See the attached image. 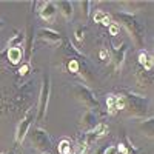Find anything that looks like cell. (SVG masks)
Returning a JSON list of instances; mask_svg holds the SVG:
<instances>
[{"label":"cell","instance_id":"6da1fadb","mask_svg":"<svg viewBox=\"0 0 154 154\" xmlns=\"http://www.w3.org/2000/svg\"><path fill=\"white\" fill-rule=\"evenodd\" d=\"M35 86L32 80L25 82L23 85L11 89L9 93L3 94L0 100V112L2 114H19L22 109H29L34 103Z\"/></svg>","mask_w":154,"mask_h":154},{"label":"cell","instance_id":"7a4b0ae2","mask_svg":"<svg viewBox=\"0 0 154 154\" xmlns=\"http://www.w3.org/2000/svg\"><path fill=\"white\" fill-rule=\"evenodd\" d=\"M112 17L117 20L116 23H117L119 26L122 25V26L128 31V34H130L131 38H133V42L139 48H142L145 45L146 28H145V25L137 19L136 14H133V12H126V11H120V12H116Z\"/></svg>","mask_w":154,"mask_h":154},{"label":"cell","instance_id":"3957f363","mask_svg":"<svg viewBox=\"0 0 154 154\" xmlns=\"http://www.w3.org/2000/svg\"><path fill=\"white\" fill-rule=\"evenodd\" d=\"M125 97V109L134 119H143L149 114V99L142 94H136L128 91L123 94Z\"/></svg>","mask_w":154,"mask_h":154},{"label":"cell","instance_id":"277c9868","mask_svg":"<svg viewBox=\"0 0 154 154\" xmlns=\"http://www.w3.org/2000/svg\"><path fill=\"white\" fill-rule=\"evenodd\" d=\"M49 96H51V77L46 74L42 79L40 93H38V102H37V106H35V119H37V122H42L46 117Z\"/></svg>","mask_w":154,"mask_h":154},{"label":"cell","instance_id":"5b68a950","mask_svg":"<svg viewBox=\"0 0 154 154\" xmlns=\"http://www.w3.org/2000/svg\"><path fill=\"white\" fill-rule=\"evenodd\" d=\"M72 93H74V97L79 100L86 109H89V111H97V109L100 108L99 100L96 99L94 93H93L86 85H83V83H75V85L72 86Z\"/></svg>","mask_w":154,"mask_h":154},{"label":"cell","instance_id":"8992f818","mask_svg":"<svg viewBox=\"0 0 154 154\" xmlns=\"http://www.w3.org/2000/svg\"><path fill=\"white\" fill-rule=\"evenodd\" d=\"M108 131H109V130H108V125H106V123H103V122H100V123H97V125H96L94 130L88 131V133H83V137H82L80 143H79V152H80V154H83L89 146L94 145L100 137L106 136V134H108Z\"/></svg>","mask_w":154,"mask_h":154},{"label":"cell","instance_id":"52a82bcc","mask_svg":"<svg viewBox=\"0 0 154 154\" xmlns=\"http://www.w3.org/2000/svg\"><path fill=\"white\" fill-rule=\"evenodd\" d=\"M29 140H31V145L37 151H40L42 154L43 152H51V149H53V143H51L49 134H48L46 130H43V128H34V130L31 131Z\"/></svg>","mask_w":154,"mask_h":154},{"label":"cell","instance_id":"ba28073f","mask_svg":"<svg viewBox=\"0 0 154 154\" xmlns=\"http://www.w3.org/2000/svg\"><path fill=\"white\" fill-rule=\"evenodd\" d=\"M34 117H35V106H31L26 112H25V116L17 125V130H16V143L17 145H20L25 140V137H26L29 128L34 122Z\"/></svg>","mask_w":154,"mask_h":154},{"label":"cell","instance_id":"9c48e42d","mask_svg":"<svg viewBox=\"0 0 154 154\" xmlns=\"http://www.w3.org/2000/svg\"><path fill=\"white\" fill-rule=\"evenodd\" d=\"M37 38L40 42L49 45V46H60L63 42V37L60 32L54 31V29H49V28H40L37 31Z\"/></svg>","mask_w":154,"mask_h":154},{"label":"cell","instance_id":"30bf717a","mask_svg":"<svg viewBox=\"0 0 154 154\" xmlns=\"http://www.w3.org/2000/svg\"><path fill=\"white\" fill-rule=\"evenodd\" d=\"M34 28L31 26V25H28L26 26V31H25V60L29 62L31 59V54H32V46H34Z\"/></svg>","mask_w":154,"mask_h":154},{"label":"cell","instance_id":"8fae6325","mask_svg":"<svg viewBox=\"0 0 154 154\" xmlns=\"http://www.w3.org/2000/svg\"><path fill=\"white\" fill-rule=\"evenodd\" d=\"M97 123H99V122H97V116H96V112L88 109V111L82 116V120H80V128L83 130V133H88V131L94 130Z\"/></svg>","mask_w":154,"mask_h":154},{"label":"cell","instance_id":"7c38bea8","mask_svg":"<svg viewBox=\"0 0 154 154\" xmlns=\"http://www.w3.org/2000/svg\"><path fill=\"white\" fill-rule=\"evenodd\" d=\"M3 54H6L8 57V62L11 65H19L22 63V60L25 59V53H23V48L22 46H17V48H6L3 51Z\"/></svg>","mask_w":154,"mask_h":154},{"label":"cell","instance_id":"4fadbf2b","mask_svg":"<svg viewBox=\"0 0 154 154\" xmlns=\"http://www.w3.org/2000/svg\"><path fill=\"white\" fill-rule=\"evenodd\" d=\"M126 51H128V46L125 43L120 45V48L117 49H112V63H114V69L119 71L125 62V56H126Z\"/></svg>","mask_w":154,"mask_h":154},{"label":"cell","instance_id":"5bb4252c","mask_svg":"<svg viewBox=\"0 0 154 154\" xmlns=\"http://www.w3.org/2000/svg\"><path fill=\"white\" fill-rule=\"evenodd\" d=\"M56 12H57V6H56L54 2H45V3H42V8L38 9V16L43 20L49 22V20L54 19Z\"/></svg>","mask_w":154,"mask_h":154},{"label":"cell","instance_id":"9a60e30c","mask_svg":"<svg viewBox=\"0 0 154 154\" xmlns=\"http://www.w3.org/2000/svg\"><path fill=\"white\" fill-rule=\"evenodd\" d=\"M136 80H137V83L140 86H151V83H152V72L146 71L142 66L137 65V68H136Z\"/></svg>","mask_w":154,"mask_h":154},{"label":"cell","instance_id":"2e32d148","mask_svg":"<svg viewBox=\"0 0 154 154\" xmlns=\"http://www.w3.org/2000/svg\"><path fill=\"white\" fill-rule=\"evenodd\" d=\"M60 11V14L63 16L65 20H71L72 16H74V3L72 2H68V0H60V2L56 5Z\"/></svg>","mask_w":154,"mask_h":154},{"label":"cell","instance_id":"e0dca14e","mask_svg":"<svg viewBox=\"0 0 154 154\" xmlns=\"http://www.w3.org/2000/svg\"><path fill=\"white\" fill-rule=\"evenodd\" d=\"M139 66H142L146 71H152L154 60H152V56L148 53L146 49H140L139 51Z\"/></svg>","mask_w":154,"mask_h":154},{"label":"cell","instance_id":"ac0fdd59","mask_svg":"<svg viewBox=\"0 0 154 154\" xmlns=\"http://www.w3.org/2000/svg\"><path fill=\"white\" fill-rule=\"evenodd\" d=\"M117 146V154H137L139 149L133 145V142L126 136H123V142H120Z\"/></svg>","mask_w":154,"mask_h":154},{"label":"cell","instance_id":"d6986e66","mask_svg":"<svg viewBox=\"0 0 154 154\" xmlns=\"http://www.w3.org/2000/svg\"><path fill=\"white\" fill-rule=\"evenodd\" d=\"M23 42H25V31H16L14 35L8 40L6 48H17V46L23 48Z\"/></svg>","mask_w":154,"mask_h":154},{"label":"cell","instance_id":"ffe728a7","mask_svg":"<svg viewBox=\"0 0 154 154\" xmlns=\"http://www.w3.org/2000/svg\"><path fill=\"white\" fill-rule=\"evenodd\" d=\"M139 130L143 134H146L149 139H152V133H154V120L152 117H148L146 120H142L139 123Z\"/></svg>","mask_w":154,"mask_h":154},{"label":"cell","instance_id":"44dd1931","mask_svg":"<svg viewBox=\"0 0 154 154\" xmlns=\"http://www.w3.org/2000/svg\"><path fill=\"white\" fill-rule=\"evenodd\" d=\"M57 151L59 154H71L74 149H72V143H71V140L66 139V137H63L60 142H59V146H57Z\"/></svg>","mask_w":154,"mask_h":154},{"label":"cell","instance_id":"7402d4cb","mask_svg":"<svg viewBox=\"0 0 154 154\" xmlns=\"http://www.w3.org/2000/svg\"><path fill=\"white\" fill-rule=\"evenodd\" d=\"M106 106H108V114L109 116L117 114V109H116V94H108V97H106Z\"/></svg>","mask_w":154,"mask_h":154},{"label":"cell","instance_id":"603a6c76","mask_svg":"<svg viewBox=\"0 0 154 154\" xmlns=\"http://www.w3.org/2000/svg\"><path fill=\"white\" fill-rule=\"evenodd\" d=\"M108 19H111L105 11H102V9H97L96 12H94V16H93V20L96 22V23H102L103 25V22L105 20H108Z\"/></svg>","mask_w":154,"mask_h":154},{"label":"cell","instance_id":"cb8c5ba5","mask_svg":"<svg viewBox=\"0 0 154 154\" xmlns=\"http://www.w3.org/2000/svg\"><path fill=\"white\" fill-rule=\"evenodd\" d=\"M31 71H32L31 63H29V62H25V63H22V66L19 68L17 75H19V77H26L28 74H31Z\"/></svg>","mask_w":154,"mask_h":154},{"label":"cell","instance_id":"d4e9b609","mask_svg":"<svg viewBox=\"0 0 154 154\" xmlns=\"http://www.w3.org/2000/svg\"><path fill=\"white\" fill-rule=\"evenodd\" d=\"M116 109H117V112L125 109V97H123V94L116 96Z\"/></svg>","mask_w":154,"mask_h":154},{"label":"cell","instance_id":"484cf974","mask_svg":"<svg viewBox=\"0 0 154 154\" xmlns=\"http://www.w3.org/2000/svg\"><path fill=\"white\" fill-rule=\"evenodd\" d=\"M80 6H82V14H83V17L85 19H88L89 17V6H91V2H88V0H85V2H80Z\"/></svg>","mask_w":154,"mask_h":154},{"label":"cell","instance_id":"4316f807","mask_svg":"<svg viewBox=\"0 0 154 154\" xmlns=\"http://www.w3.org/2000/svg\"><path fill=\"white\" fill-rule=\"evenodd\" d=\"M108 32H109L111 35H117V34H119V25L116 23V22H111L109 26H108Z\"/></svg>","mask_w":154,"mask_h":154},{"label":"cell","instance_id":"83f0119b","mask_svg":"<svg viewBox=\"0 0 154 154\" xmlns=\"http://www.w3.org/2000/svg\"><path fill=\"white\" fill-rule=\"evenodd\" d=\"M74 34H75L74 37L77 38V40L82 42V40H83V37H85V28H83V26H79V28L75 29V32H74Z\"/></svg>","mask_w":154,"mask_h":154},{"label":"cell","instance_id":"f1b7e54d","mask_svg":"<svg viewBox=\"0 0 154 154\" xmlns=\"http://www.w3.org/2000/svg\"><path fill=\"white\" fill-rule=\"evenodd\" d=\"M105 154H117V146L116 145H108L105 149Z\"/></svg>","mask_w":154,"mask_h":154},{"label":"cell","instance_id":"f546056e","mask_svg":"<svg viewBox=\"0 0 154 154\" xmlns=\"http://www.w3.org/2000/svg\"><path fill=\"white\" fill-rule=\"evenodd\" d=\"M106 59H108L106 49H100V60H106Z\"/></svg>","mask_w":154,"mask_h":154},{"label":"cell","instance_id":"4dcf8cb0","mask_svg":"<svg viewBox=\"0 0 154 154\" xmlns=\"http://www.w3.org/2000/svg\"><path fill=\"white\" fill-rule=\"evenodd\" d=\"M3 26H5V23H3V20H2V19H0V29H2Z\"/></svg>","mask_w":154,"mask_h":154},{"label":"cell","instance_id":"1f68e13d","mask_svg":"<svg viewBox=\"0 0 154 154\" xmlns=\"http://www.w3.org/2000/svg\"><path fill=\"white\" fill-rule=\"evenodd\" d=\"M43 154H51V152H43Z\"/></svg>","mask_w":154,"mask_h":154},{"label":"cell","instance_id":"d6a6232c","mask_svg":"<svg viewBox=\"0 0 154 154\" xmlns=\"http://www.w3.org/2000/svg\"><path fill=\"white\" fill-rule=\"evenodd\" d=\"M71 154H75V151H72V152H71Z\"/></svg>","mask_w":154,"mask_h":154}]
</instances>
